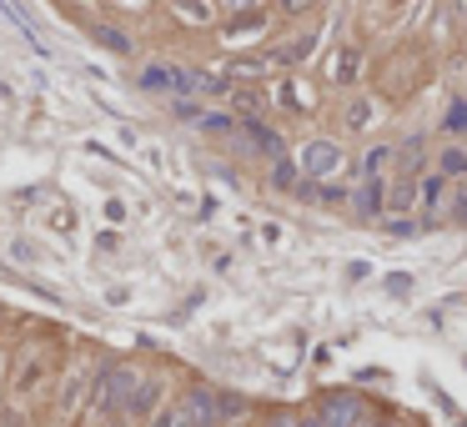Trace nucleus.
<instances>
[{
  "mask_svg": "<svg viewBox=\"0 0 467 427\" xmlns=\"http://www.w3.org/2000/svg\"><path fill=\"white\" fill-rule=\"evenodd\" d=\"M296 427H327V423H322V417H302Z\"/></svg>",
  "mask_w": 467,
  "mask_h": 427,
  "instance_id": "nucleus-18",
  "label": "nucleus"
},
{
  "mask_svg": "<svg viewBox=\"0 0 467 427\" xmlns=\"http://www.w3.org/2000/svg\"><path fill=\"white\" fill-rule=\"evenodd\" d=\"M302 5H311V0H287V11H302Z\"/></svg>",
  "mask_w": 467,
  "mask_h": 427,
  "instance_id": "nucleus-19",
  "label": "nucleus"
},
{
  "mask_svg": "<svg viewBox=\"0 0 467 427\" xmlns=\"http://www.w3.org/2000/svg\"><path fill=\"white\" fill-rule=\"evenodd\" d=\"M277 186H281V191H292V186H296V176H292V167H287V161H277Z\"/></svg>",
  "mask_w": 467,
  "mask_h": 427,
  "instance_id": "nucleus-15",
  "label": "nucleus"
},
{
  "mask_svg": "<svg viewBox=\"0 0 467 427\" xmlns=\"http://www.w3.org/2000/svg\"><path fill=\"white\" fill-rule=\"evenodd\" d=\"M161 397V382H141V392H136V402H131V412H146Z\"/></svg>",
  "mask_w": 467,
  "mask_h": 427,
  "instance_id": "nucleus-10",
  "label": "nucleus"
},
{
  "mask_svg": "<svg viewBox=\"0 0 467 427\" xmlns=\"http://www.w3.org/2000/svg\"><path fill=\"white\" fill-rule=\"evenodd\" d=\"M141 86H146V91H172V66H151V71L141 76Z\"/></svg>",
  "mask_w": 467,
  "mask_h": 427,
  "instance_id": "nucleus-6",
  "label": "nucleus"
},
{
  "mask_svg": "<svg viewBox=\"0 0 467 427\" xmlns=\"http://www.w3.org/2000/svg\"><path fill=\"white\" fill-rule=\"evenodd\" d=\"M387 161V151H372L367 156V176H362V191H357V212L362 216H377L382 212V176H377V167Z\"/></svg>",
  "mask_w": 467,
  "mask_h": 427,
  "instance_id": "nucleus-2",
  "label": "nucleus"
},
{
  "mask_svg": "<svg viewBox=\"0 0 467 427\" xmlns=\"http://www.w3.org/2000/svg\"><path fill=\"white\" fill-rule=\"evenodd\" d=\"M448 126H452V131H463V126H467V101H452V111H448Z\"/></svg>",
  "mask_w": 467,
  "mask_h": 427,
  "instance_id": "nucleus-13",
  "label": "nucleus"
},
{
  "mask_svg": "<svg viewBox=\"0 0 467 427\" xmlns=\"http://www.w3.org/2000/svg\"><path fill=\"white\" fill-rule=\"evenodd\" d=\"M247 136L256 141V146H262L266 156H281V141L272 136V131H266V126H256V121H251V126H247Z\"/></svg>",
  "mask_w": 467,
  "mask_h": 427,
  "instance_id": "nucleus-7",
  "label": "nucleus"
},
{
  "mask_svg": "<svg viewBox=\"0 0 467 427\" xmlns=\"http://www.w3.org/2000/svg\"><path fill=\"white\" fill-rule=\"evenodd\" d=\"M151 427H196L191 423V412L187 408H166V412H156V423Z\"/></svg>",
  "mask_w": 467,
  "mask_h": 427,
  "instance_id": "nucleus-9",
  "label": "nucleus"
},
{
  "mask_svg": "<svg viewBox=\"0 0 467 427\" xmlns=\"http://www.w3.org/2000/svg\"><path fill=\"white\" fill-rule=\"evenodd\" d=\"M357 412H362L357 397H332L327 408H322V423H327V427H352V423H357Z\"/></svg>",
  "mask_w": 467,
  "mask_h": 427,
  "instance_id": "nucleus-5",
  "label": "nucleus"
},
{
  "mask_svg": "<svg viewBox=\"0 0 467 427\" xmlns=\"http://www.w3.org/2000/svg\"><path fill=\"white\" fill-rule=\"evenodd\" d=\"M141 392V377L131 367H111L106 372V387H101V408H131Z\"/></svg>",
  "mask_w": 467,
  "mask_h": 427,
  "instance_id": "nucleus-1",
  "label": "nucleus"
},
{
  "mask_svg": "<svg viewBox=\"0 0 467 427\" xmlns=\"http://www.w3.org/2000/svg\"><path fill=\"white\" fill-rule=\"evenodd\" d=\"M442 171H448V176H467V156L463 151H448V156H442Z\"/></svg>",
  "mask_w": 467,
  "mask_h": 427,
  "instance_id": "nucleus-11",
  "label": "nucleus"
},
{
  "mask_svg": "<svg viewBox=\"0 0 467 427\" xmlns=\"http://www.w3.org/2000/svg\"><path fill=\"white\" fill-rule=\"evenodd\" d=\"M221 402H226V397H217V392H211V387H196V392H191L187 397V412H191V423H196V427H211V423H217V417H221Z\"/></svg>",
  "mask_w": 467,
  "mask_h": 427,
  "instance_id": "nucleus-3",
  "label": "nucleus"
},
{
  "mask_svg": "<svg viewBox=\"0 0 467 427\" xmlns=\"http://www.w3.org/2000/svg\"><path fill=\"white\" fill-rule=\"evenodd\" d=\"M332 76H337V81H352V76H357V50H347L342 66H332Z\"/></svg>",
  "mask_w": 467,
  "mask_h": 427,
  "instance_id": "nucleus-12",
  "label": "nucleus"
},
{
  "mask_svg": "<svg viewBox=\"0 0 467 427\" xmlns=\"http://www.w3.org/2000/svg\"><path fill=\"white\" fill-rule=\"evenodd\" d=\"M181 11H187L191 20H206V5H202V0H181Z\"/></svg>",
  "mask_w": 467,
  "mask_h": 427,
  "instance_id": "nucleus-17",
  "label": "nucleus"
},
{
  "mask_svg": "<svg viewBox=\"0 0 467 427\" xmlns=\"http://www.w3.org/2000/svg\"><path fill=\"white\" fill-rule=\"evenodd\" d=\"M302 167H307L311 176H332V171L342 167V151H337L332 141H317V146H307V156H302Z\"/></svg>",
  "mask_w": 467,
  "mask_h": 427,
  "instance_id": "nucleus-4",
  "label": "nucleus"
},
{
  "mask_svg": "<svg viewBox=\"0 0 467 427\" xmlns=\"http://www.w3.org/2000/svg\"><path fill=\"white\" fill-rule=\"evenodd\" d=\"M422 201H427V206H437V201H442V176H433V182L422 186Z\"/></svg>",
  "mask_w": 467,
  "mask_h": 427,
  "instance_id": "nucleus-14",
  "label": "nucleus"
},
{
  "mask_svg": "<svg viewBox=\"0 0 467 427\" xmlns=\"http://www.w3.org/2000/svg\"><path fill=\"white\" fill-rule=\"evenodd\" d=\"M91 35H96V41H101V46L121 50V56H126V50H131V41H126L121 31H111V26H91Z\"/></svg>",
  "mask_w": 467,
  "mask_h": 427,
  "instance_id": "nucleus-8",
  "label": "nucleus"
},
{
  "mask_svg": "<svg viewBox=\"0 0 467 427\" xmlns=\"http://www.w3.org/2000/svg\"><path fill=\"white\" fill-rule=\"evenodd\" d=\"M206 131H232V116H202Z\"/></svg>",
  "mask_w": 467,
  "mask_h": 427,
  "instance_id": "nucleus-16",
  "label": "nucleus"
}]
</instances>
